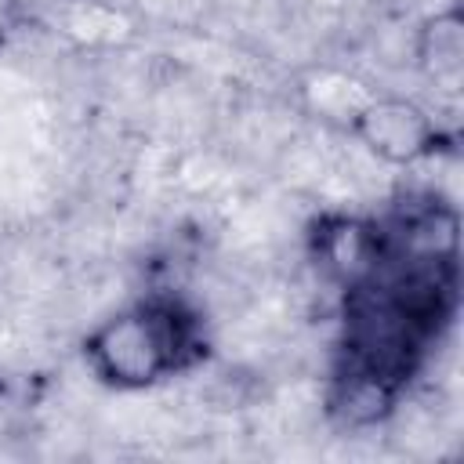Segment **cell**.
Wrapping results in <instances>:
<instances>
[{
    "instance_id": "7a4b0ae2",
    "label": "cell",
    "mask_w": 464,
    "mask_h": 464,
    "mask_svg": "<svg viewBox=\"0 0 464 464\" xmlns=\"http://www.w3.org/2000/svg\"><path fill=\"white\" fill-rule=\"evenodd\" d=\"M355 138L388 163H413L431 152L435 123L413 102L381 98L355 112Z\"/></svg>"
},
{
    "instance_id": "3957f363",
    "label": "cell",
    "mask_w": 464,
    "mask_h": 464,
    "mask_svg": "<svg viewBox=\"0 0 464 464\" xmlns=\"http://www.w3.org/2000/svg\"><path fill=\"white\" fill-rule=\"evenodd\" d=\"M420 58H424V65H431V76H457L460 72V25H457V18H439L428 25Z\"/></svg>"
},
{
    "instance_id": "6da1fadb",
    "label": "cell",
    "mask_w": 464,
    "mask_h": 464,
    "mask_svg": "<svg viewBox=\"0 0 464 464\" xmlns=\"http://www.w3.org/2000/svg\"><path fill=\"white\" fill-rule=\"evenodd\" d=\"M199 315L178 297H149L109 315L87 341L91 370L112 388H149L199 359Z\"/></svg>"
}]
</instances>
